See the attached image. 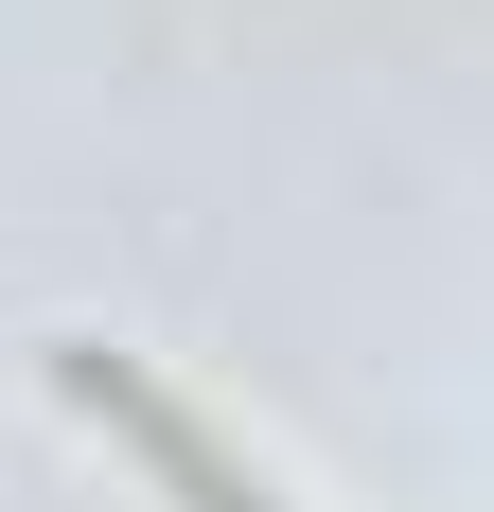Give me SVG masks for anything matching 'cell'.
<instances>
[{
	"mask_svg": "<svg viewBox=\"0 0 494 512\" xmlns=\"http://www.w3.org/2000/svg\"><path fill=\"white\" fill-rule=\"evenodd\" d=\"M53 389H71L106 442H142V477H159L177 512H283V495H265V477H247L230 442H212V424H195V407L142 371V354H106V336H53Z\"/></svg>",
	"mask_w": 494,
	"mask_h": 512,
	"instance_id": "obj_1",
	"label": "cell"
}]
</instances>
